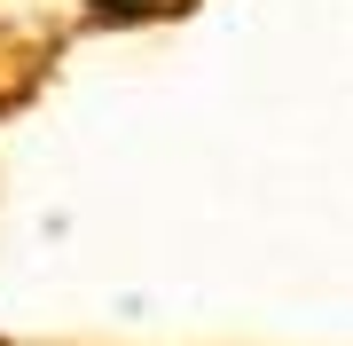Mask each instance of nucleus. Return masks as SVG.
Instances as JSON below:
<instances>
[{
  "instance_id": "1",
  "label": "nucleus",
  "mask_w": 353,
  "mask_h": 346,
  "mask_svg": "<svg viewBox=\"0 0 353 346\" xmlns=\"http://www.w3.org/2000/svg\"><path fill=\"white\" fill-rule=\"evenodd\" d=\"M94 8H110V16H150V8H181V0H94Z\"/></svg>"
}]
</instances>
